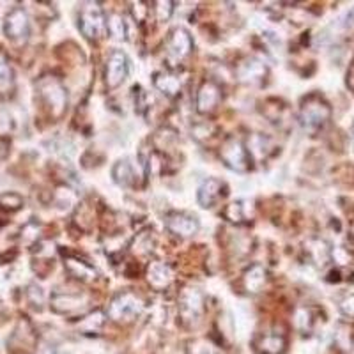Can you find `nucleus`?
Here are the masks:
<instances>
[{
  "label": "nucleus",
  "instance_id": "nucleus-1",
  "mask_svg": "<svg viewBox=\"0 0 354 354\" xmlns=\"http://www.w3.org/2000/svg\"><path fill=\"white\" fill-rule=\"evenodd\" d=\"M36 88L50 115L57 119V121L62 119L66 112H68L69 96L68 88L62 84L61 78H57L55 75H44V77H41L36 82Z\"/></svg>",
  "mask_w": 354,
  "mask_h": 354
},
{
  "label": "nucleus",
  "instance_id": "nucleus-15",
  "mask_svg": "<svg viewBox=\"0 0 354 354\" xmlns=\"http://www.w3.org/2000/svg\"><path fill=\"white\" fill-rule=\"evenodd\" d=\"M254 349L257 354H286L287 335L283 331H262L254 338Z\"/></svg>",
  "mask_w": 354,
  "mask_h": 354
},
{
  "label": "nucleus",
  "instance_id": "nucleus-25",
  "mask_svg": "<svg viewBox=\"0 0 354 354\" xmlns=\"http://www.w3.org/2000/svg\"><path fill=\"white\" fill-rule=\"evenodd\" d=\"M106 314L96 310V312H91V314L84 315V317L78 321V331L84 335H97L103 326H105Z\"/></svg>",
  "mask_w": 354,
  "mask_h": 354
},
{
  "label": "nucleus",
  "instance_id": "nucleus-5",
  "mask_svg": "<svg viewBox=\"0 0 354 354\" xmlns=\"http://www.w3.org/2000/svg\"><path fill=\"white\" fill-rule=\"evenodd\" d=\"M220 158L227 169L238 174H245L252 169V156H250L246 144L239 138H227L220 147Z\"/></svg>",
  "mask_w": 354,
  "mask_h": 354
},
{
  "label": "nucleus",
  "instance_id": "nucleus-44",
  "mask_svg": "<svg viewBox=\"0 0 354 354\" xmlns=\"http://www.w3.org/2000/svg\"><path fill=\"white\" fill-rule=\"evenodd\" d=\"M346 85L349 88L351 93H354V61L351 62L349 69H347V75H346Z\"/></svg>",
  "mask_w": 354,
  "mask_h": 354
},
{
  "label": "nucleus",
  "instance_id": "nucleus-45",
  "mask_svg": "<svg viewBox=\"0 0 354 354\" xmlns=\"http://www.w3.org/2000/svg\"><path fill=\"white\" fill-rule=\"evenodd\" d=\"M349 238H351V241H353V245H354V223H353V225H351V230H349Z\"/></svg>",
  "mask_w": 354,
  "mask_h": 354
},
{
  "label": "nucleus",
  "instance_id": "nucleus-14",
  "mask_svg": "<svg viewBox=\"0 0 354 354\" xmlns=\"http://www.w3.org/2000/svg\"><path fill=\"white\" fill-rule=\"evenodd\" d=\"M268 73H270V69H268L266 62L259 61L255 57H246L236 66V78L246 85L262 84L268 77Z\"/></svg>",
  "mask_w": 354,
  "mask_h": 354
},
{
  "label": "nucleus",
  "instance_id": "nucleus-23",
  "mask_svg": "<svg viewBox=\"0 0 354 354\" xmlns=\"http://www.w3.org/2000/svg\"><path fill=\"white\" fill-rule=\"evenodd\" d=\"M112 177L113 181L119 186H122V188H133V186H137V170H135V165H133L131 160H128V158L119 160L115 165L112 167Z\"/></svg>",
  "mask_w": 354,
  "mask_h": 354
},
{
  "label": "nucleus",
  "instance_id": "nucleus-39",
  "mask_svg": "<svg viewBox=\"0 0 354 354\" xmlns=\"http://www.w3.org/2000/svg\"><path fill=\"white\" fill-rule=\"evenodd\" d=\"M213 135H214V128L211 124H207V122H201V124H197L194 129H192V137H195V140L198 142L207 140V138H211Z\"/></svg>",
  "mask_w": 354,
  "mask_h": 354
},
{
  "label": "nucleus",
  "instance_id": "nucleus-11",
  "mask_svg": "<svg viewBox=\"0 0 354 354\" xmlns=\"http://www.w3.org/2000/svg\"><path fill=\"white\" fill-rule=\"evenodd\" d=\"M165 227L170 234L179 236V238H192L201 229L197 216L183 211H172L165 216Z\"/></svg>",
  "mask_w": 354,
  "mask_h": 354
},
{
  "label": "nucleus",
  "instance_id": "nucleus-12",
  "mask_svg": "<svg viewBox=\"0 0 354 354\" xmlns=\"http://www.w3.org/2000/svg\"><path fill=\"white\" fill-rule=\"evenodd\" d=\"M194 50V39L192 34L183 27L174 28L170 32L169 39H167V57L174 62L185 61L186 57Z\"/></svg>",
  "mask_w": 354,
  "mask_h": 354
},
{
  "label": "nucleus",
  "instance_id": "nucleus-21",
  "mask_svg": "<svg viewBox=\"0 0 354 354\" xmlns=\"http://www.w3.org/2000/svg\"><path fill=\"white\" fill-rule=\"evenodd\" d=\"M266 283H268V271L264 270V266L252 264L243 273V289L248 294H259Z\"/></svg>",
  "mask_w": 354,
  "mask_h": 354
},
{
  "label": "nucleus",
  "instance_id": "nucleus-36",
  "mask_svg": "<svg viewBox=\"0 0 354 354\" xmlns=\"http://www.w3.org/2000/svg\"><path fill=\"white\" fill-rule=\"evenodd\" d=\"M154 17L160 24H165V21L170 20V17L174 15V2H169V0H158L154 2Z\"/></svg>",
  "mask_w": 354,
  "mask_h": 354
},
{
  "label": "nucleus",
  "instance_id": "nucleus-40",
  "mask_svg": "<svg viewBox=\"0 0 354 354\" xmlns=\"http://www.w3.org/2000/svg\"><path fill=\"white\" fill-rule=\"evenodd\" d=\"M15 129V121H12L11 113L8 110L0 109V137L9 135Z\"/></svg>",
  "mask_w": 354,
  "mask_h": 354
},
{
  "label": "nucleus",
  "instance_id": "nucleus-8",
  "mask_svg": "<svg viewBox=\"0 0 354 354\" xmlns=\"http://www.w3.org/2000/svg\"><path fill=\"white\" fill-rule=\"evenodd\" d=\"M129 75V59L122 50H112L106 59L105 84L109 88H117Z\"/></svg>",
  "mask_w": 354,
  "mask_h": 354
},
{
  "label": "nucleus",
  "instance_id": "nucleus-4",
  "mask_svg": "<svg viewBox=\"0 0 354 354\" xmlns=\"http://www.w3.org/2000/svg\"><path fill=\"white\" fill-rule=\"evenodd\" d=\"M205 314V298L198 287L186 286L179 294V319L186 328L197 326Z\"/></svg>",
  "mask_w": 354,
  "mask_h": 354
},
{
  "label": "nucleus",
  "instance_id": "nucleus-9",
  "mask_svg": "<svg viewBox=\"0 0 354 354\" xmlns=\"http://www.w3.org/2000/svg\"><path fill=\"white\" fill-rule=\"evenodd\" d=\"M88 296L84 292H53L50 298V308L55 314L73 315L87 308Z\"/></svg>",
  "mask_w": 354,
  "mask_h": 354
},
{
  "label": "nucleus",
  "instance_id": "nucleus-2",
  "mask_svg": "<svg viewBox=\"0 0 354 354\" xmlns=\"http://www.w3.org/2000/svg\"><path fill=\"white\" fill-rule=\"evenodd\" d=\"M331 105L326 97L317 93H312L301 100L299 105V124L305 131L317 133L330 122Z\"/></svg>",
  "mask_w": 354,
  "mask_h": 354
},
{
  "label": "nucleus",
  "instance_id": "nucleus-32",
  "mask_svg": "<svg viewBox=\"0 0 354 354\" xmlns=\"http://www.w3.org/2000/svg\"><path fill=\"white\" fill-rule=\"evenodd\" d=\"M188 354H216V346L207 338H195L186 344Z\"/></svg>",
  "mask_w": 354,
  "mask_h": 354
},
{
  "label": "nucleus",
  "instance_id": "nucleus-29",
  "mask_svg": "<svg viewBox=\"0 0 354 354\" xmlns=\"http://www.w3.org/2000/svg\"><path fill=\"white\" fill-rule=\"evenodd\" d=\"M335 346L342 354H354V331L349 324H338Z\"/></svg>",
  "mask_w": 354,
  "mask_h": 354
},
{
  "label": "nucleus",
  "instance_id": "nucleus-34",
  "mask_svg": "<svg viewBox=\"0 0 354 354\" xmlns=\"http://www.w3.org/2000/svg\"><path fill=\"white\" fill-rule=\"evenodd\" d=\"M283 112H286V105L278 100H268L264 103V110H262V113H264L271 122L282 121Z\"/></svg>",
  "mask_w": 354,
  "mask_h": 354
},
{
  "label": "nucleus",
  "instance_id": "nucleus-33",
  "mask_svg": "<svg viewBox=\"0 0 354 354\" xmlns=\"http://www.w3.org/2000/svg\"><path fill=\"white\" fill-rule=\"evenodd\" d=\"M106 32H110V36H113L119 41L126 39L124 18L121 15H112V17L106 18Z\"/></svg>",
  "mask_w": 354,
  "mask_h": 354
},
{
  "label": "nucleus",
  "instance_id": "nucleus-19",
  "mask_svg": "<svg viewBox=\"0 0 354 354\" xmlns=\"http://www.w3.org/2000/svg\"><path fill=\"white\" fill-rule=\"evenodd\" d=\"M64 268L68 271V274H71L75 280L84 283L94 282L97 278V271L93 264H88L87 261L78 257H66Z\"/></svg>",
  "mask_w": 354,
  "mask_h": 354
},
{
  "label": "nucleus",
  "instance_id": "nucleus-10",
  "mask_svg": "<svg viewBox=\"0 0 354 354\" xmlns=\"http://www.w3.org/2000/svg\"><path fill=\"white\" fill-rule=\"evenodd\" d=\"M4 34L15 43H24L30 36V21L24 8H15L4 20Z\"/></svg>",
  "mask_w": 354,
  "mask_h": 354
},
{
  "label": "nucleus",
  "instance_id": "nucleus-42",
  "mask_svg": "<svg viewBox=\"0 0 354 354\" xmlns=\"http://www.w3.org/2000/svg\"><path fill=\"white\" fill-rule=\"evenodd\" d=\"M55 346L52 342H48V340H39L32 354H55Z\"/></svg>",
  "mask_w": 354,
  "mask_h": 354
},
{
  "label": "nucleus",
  "instance_id": "nucleus-22",
  "mask_svg": "<svg viewBox=\"0 0 354 354\" xmlns=\"http://www.w3.org/2000/svg\"><path fill=\"white\" fill-rule=\"evenodd\" d=\"M305 254L308 255L312 264H315L317 268H322L331 261V248L324 239H308L305 243Z\"/></svg>",
  "mask_w": 354,
  "mask_h": 354
},
{
  "label": "nucleus",
  "instance_id": "nucleus-38",
  "mask_svg": "<svg viewBox=\"0 0 354 354\" xmlns=\"http://www.w3.org/2000/svg\"><path fill=\"white\" fill-rule=\"evenodd\" d=\"M27 298H28V303H30L34 308L41 310V305L44 303L43 289H41L39 286H36V283H30V286L27 287Z\"/></svg>",
  "mask_w": 354,
  "mask_h": 354
},
{
  "label": "nucleus",
  "instance_id": "nucleus-7",
  "mask_svg": "<svg viewBox=\"0 0 354 354\" xmlns=\"http://www.w3.org/2000/svg\"><path fill=\"white\" fill-rule=\"evenodd\" d=\"M37 342H39V338H37L32 324L27 319H21L8 340V347L12 354H32Z\"/></svg>",
  "mask_w": 354,
  "mask_h": 354
},
{
  "label": "nucleus",
  "instance_id": "nucleus-17",
  "mask_svg": "<svg viewBox=\"0 0 354 354\" xmlns=\"http://www.w3.org/2000/svg\"><path fill=\"white\" fill-rule=\"evenodd\" d=\"M225 195V185L220 181V179H214V177H209L205 179L201 185L197 192V201L201 204V207L204 209H209V207H214V205L220 202V198Z\"/></svg>",
  "mask_w": 354,
  "mask_h": 354
},
{
  "label": "nucleus",
  "instance_id": "nucleus-30",
  "mask_svg": "<svg viewBox=\"0 0 354 354\" xmlns=\"http://www.w3.org/2000/svg\"><path fill=\"white\" fill-rule=\"evenodd\" d=\"M39 232L41 227L37 225L36 221H28L27 225L21 227L20 234H18V239L28 246H36L39 243Z\"/></svg>",
  "mask_w": 354,
  "mask_h": 354
},
{
  "label": "nucleus",
  "instance_id": "nucleus-24",
  "mask_svg": "<svg viewBox=\"0 0 354 354\" xmlns=\"http://www.w3.org/2000/svg\"><path fill=\"white\" fill-rule=\"evenodd\" d=\"M292 324L301 335L314 333L315 324H317L314 308H310V306H298L292 314Z\"/></svg>",
  "mask_w": 354,
  "mask_h": 354
},
{
  "label": "nucleus",
  "instance_id": "nucleus-20",
  "mask_svg": "<svg viewBox=\"0 0 354 354\" xmlns=\"http://www.w3.org/2000/svg\"><path fill=\"white\" fill-rule=\"evenodd\" d=\"M153 85L161 94H165L167 97H176L177 94L181 93L183 82L176 73L158 71L153 75Z\"/></svg>",
  "mask_w": 354,
  "mask_h": 354
},
{
  "label": "nucleus",
  "instance_id": "nucleus-35",
  "mask_svg": "<svg viewBox=\"0 0 354 354\" xmlns=\"http://www.w3.org/2000/svg\"><path fill=\"white\" fill-rule=\"evenodd\" d=\"M93 220H94L93 207H91L87 202H84V204H78L77 214H75V221L78 223V227H80L82 230H87L88 225L93 223Z\"/></svg>",
  "mask_w": 354,
  "mask_h": 354
},
{
  "label": "nucleus",
  "instance_id": "nucleus-16",
  "mask_svg": "<svg viewBox=\"0 0 354 354\" xmlns=\"http://www.w3.org/2000/svg\"><path fill=\"white\" fill-rule=\"evenodd\" d=\"M145 277H147V283L151 286V289L161 292V290L169 289L170 283H172L174 270L167 262L153 261L145 270Z\"/></svg>",
  "mask_w": 354,
  "mask_h": 354
},
{
  "label": "nucleus",
  "instance_id": "nucleus-37",
  "mask_svg": "<svg viewBox=\"0 0 354 354\" xmlns=\"http://www.w3.org/2000/svg\"><path fill=\"white\" fill-rule=\"evenodd\" d=\"M331 261L337 262L338 266H351L354 262V255L344 246H338V248H331Z\"/></svg>",
  "mask_w": 354,
  "mask_h": 354
},
{
  "label": "nucleus",
  "instance_id": "nucleus-13",
  "mask_svg": "<svg viewBox=\"0 0 354 354\" xmlns=\"http://www.w3.org/2000/svg\"><path fill=\"white\" fill-rule=\"evenodd\" d=\"M221 93L223 91H221V87L214 80L202 82L197 91V97H195V110L201 115H207V113L214 112L216 106L220 105L221 97H223Z\"/></svg>",
  "mask_w": 354,
  "mask_h": 354
},
{
  "label": "nucleus",
  "instance_id": "nucleus-43",
  "mask_svg": "<svg viewBox=\"0 0 354 354\" xmlns=\"http://www.w3.org/2000/svg\"><path fill=\"white\" fill-rule=\"evenodd\" d=\"M9 147H11V144H9L8 138L0 137V161H4L8 158Z\"/></svg>",
  "mask_w": 354,
  "mask_h": 354
},
{
  "label": "nucleus",
  "instance_id": "nucleus-18",
  "mask_svg": "<svg viewBox=\"0 0 354 354\" xmlns=\"http://www.w3.org/2000/svg\"><path fill=\"white\" fill-rule=\"evenodd\" d=\"M223 218L234 225H243L246 221H252L255 216V205L252 201H236L225 205L223 209Z\"/></svg>",
  "mask_w": 354,
  "mask_h": 354
},
{
  "label": "nucleus",
  "instance_id": "nucleus-31",
  "mask_svg": "<svg viewBox=\"0 0 354 354\" xmlns=\"http://www.w3.org/2000/svg\"><path fill=\"white\" fill-rule=\"evenodd\" d=\"M24 207V197L15 192H6V194L0 195V209L6 211V213H15V211L21 209Z\"/></svg>",
  "mask_w": 354,
  "mask_h": 354
},
{
  "label": "nucleus",
  "instance_id": "nucleus-3",
  "mask_svg": "<svg viewBox=\"0 0 354 354\" xmlns=\"http://www.w3.org/2000/svg\"><path fill=\"white\" fill-rule=\"evenodd\" d=\"M144 310L145 303L137 292L121 290L110 299L109 308H106V317L112 319L113 322H119V324H128V322H133L135 319L140 317L144 314Z\"/></svg>",
  "mask_w": 354,
  "mask_h": 354
},
{
  "label": "nucleus",
  "instance_id": "nucleus-28",
  "mask_svg": "<svg viewBox=\"0 0 354 354\" xmlns=\"http://www.w3.org/2000/svg\"><path fill=\"white\" fill-rule=\"evenodd\" d=\"M12 88H15V71L8 55L0 52V96L11 94Z\"/></svg>",
  "mask_w": 354,
  "mask_h": 354
},
{
  "label": "nucleus",
  "instance_id": "nucleus-41",
  "mask_svg": "<svg viewBox=\"0 0 354 354\" xmlns=\"http://www.w3.org/2000/svg\"><path fill=\"white\" fill-rule=\"evenodd\" d=\"M338 310H340L346 317L354 319V292L347 294L346 298L340 299V303H338Z\"/></svg>",
  "mask_w": 354,
  "mask_h": 354
},
{
  "label": "nucleus",
  "instance_id": "nucleus-27",
  "mask_svg": "<svg viewBox=\"0 0 354 354\" xmlns=\"http://www.w3.org/2000/svg\"><path fill=\"white\" fill-rule=\"evenodd\" d=\"M246 149H248L252 160L254 158H268L271 154V151H273V142H271V138L255 133V135L250 137L248 144H246Z\"/></svg>",
  "mask_w": 354,
  "mask_h": 354
},
{
  "label": "nucleus",
  "instance_id": "nucleus-26",
  "mask_svg": "<svg viewBox=\"0 0 354 354\" xmlns=\"http://www.w3.org/2000/svg\"><path fill=\"white\" fill-rule=\"evenodd\" d=\"M177 140H179V135H177L176 129L165 126V128L158 129V131L154 133L153 145H154V149L160 151V153H169L170 149L176 147Z\"/></svg>",
  "mask_w": 354,
  "mask_h": 354
},
{
  "label": "nucleus",
  "instance_id": "nucleus-6",
  "mask_svg": "<svg viewBox=\"0 0 354 354\" xmlns=\"http://www.w3.org/2000/svg\"><path fill=\"white\" fill-rule=\"evenodd\" d=\"M78 28L87 39H101L106 34V17L103 9L97 4L84 6L78 17Z\"/></svg>",
  "mask_w": 354,
  "mask_h": 354
}]
</instances>
